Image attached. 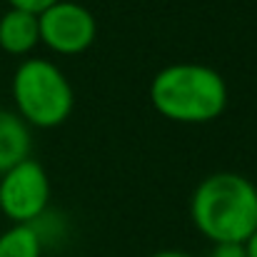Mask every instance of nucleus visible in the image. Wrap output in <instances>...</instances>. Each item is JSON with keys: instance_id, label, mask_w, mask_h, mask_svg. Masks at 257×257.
<instances>
[{"instance_id": "nucleus-1", "label": "nucleus", "mask_w": 257, "mask_h": 257, "mask_svg": "<svg viewBox=\"0 0 257 257\" xmlns=\"http://www.w3.org/2000/svg\"><path fill=\"white\" fill-rule=\"evenodd\" d=\"M190 215L212 245H242L257 230V187L237 172L207 175L190 197Z\"/></svg>"}, {"instance_id": "nucleus-2", "label": "nucleus", "mask_w": 257, "mask_h": 257, "mask_svg": "<svg viewBox=\"0 0 257 257\" xmlns=\"http://www.w3.org/2000/svg\"><path fill=\"white\" fill-rule=\"evenodd\" d=\"M153 107L172 122H212L227 105V83L202 63H172L150 83Z\"/></svg>"}, {"instance_id": "nucleus-3", "label": "nucleus", "mask_w": 257, "mask_h": 257, "mask_svg": "<svg viewBox=\"0 0 257 257\" xmlns=\"http://www.w3.org/2000/svg\"><path fill=\"white\" fill-rule=\"evenodd\" d=\"M13 100L18 117L33 127L63 125L75 105L73 85L65 73L45 58H28L13 75Z\"/></svg>"}, {"instance_id": "nucleus-4", "label": "nucleus", "mask_w": 257, "mask_h": 257, "mask_svg": "<svg viewBox=\"0 0 257 257\" xmlns=\"http://www.w3.org/2000/svg\"><path fill=\"white\" fill-rule=\"evenodd\" d=\"M50 202V177L45 168L25 158L0 175V210L13 225H35Z\"/></svg>"}, {"instance_id": "nucleus-5", "label": "nucleus", "mask_w": 257, "mask_h": 257, "mask_svg": "<svg viewBox=\"0 0 257 257\" xmlns=\"http://www.w3.org/2000/svg\"><path fill=\"white\" fill-rule=\"evenodd\" d=\"M40 43L58 55H80L92 48L97 35L95 15L83 3L58 0L38 15Z\"/></svg>"}, {"instance_id": "nucleus-6", "label": "nucleus", "mask_w": 257, "mask_h": 257, "mask_svg": "<svg viewBox=\"0 0 257 257\" xmlns=\"http://www.w3.org/2000/svg\"><path fill=\"white\" fill-rule=\"evenodd\" d=\"M40 43L38 15L10 8L0 18V48L10 55H28Z\"/></svg>"}, {"instance_id": "nucleus-7", "label": "nucleus", "mask_w": 257, "mask_h": 257, "mask_svg": "<svg viewBox=\"0 0 257 257\" xmlns=\"http://www.w3.org/2000/svg\"><path fill=\"white\" fill-rule=\"evenodd\" d=\"M30 158V130L8 110H0V175Z\"/></svg>"}, {"instance_id": "nucleus-8", "label": "nucleus", "mask_w": 257, "mask_h": 257, "mask_svg": "<svg viewBox=\"0 0 257 257\" xmlns=\"http://www.w3.org/2000/svg\"><path fill=\"white\" fill-rule=\"evenodd\" d=\"M0 257H43L38 225H10L0 235Z\"/></svg>"}, {"instance_id": "nucleus-9", "label": "nucleus", "mask_w": 257, "mask_h": 257, "mask_svg": "<svg viewBox=\"0 0 257 257\" xmlns=\"http://www.w3.org/2000/svg\"><path fill=\"white\" fill-rule=\"evenodd\" d=\"M8 3H10V8H18V10H28V13L40 15L43 10H48L58 0H8Z\"/></svg>"}, {"instance_id": "nucleus-10", "label": "nucleus", "mask_w": 257, "mask_h": 257, "mask_svg": "<svg viewBox=\"0 0 257 257\" xmlns=\"http://www.w3.org/2000/svg\"><path fill=\"white\" fill-rule=\"evenodd\" d=\"M207 257H247L242 245H212Z\"/></svg>"}, {"instance_id": "nucleus-11", "label": "nucleus", "mask_w": 257, "mask_h": 257, "mask_svg": "<svg viewBox=\"0 0 257 257\" xmlns=\"http://www.w3.org/2000/svg\"><path fill=\"white\" fill-rule=\"evenodd\" d=\"M242 247H245V252H247V257H257V230L242 242Z\"/></svg>"}, {"instance_id": "nucleus-12", "label": "nucleus", "mask_w": 257, "mask_h": 257, "mask_svg": "<svg viewBox=\"0 0 257 257\" xmlns=\"http://www.w3.org/2000/svg\"><path fill=\"white\" fill-rule=\"evenodd\" d=\"M148 257H192V255H187L182 250H160V252H153V255H148Z\"/></svg>"}]
</instances>
